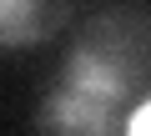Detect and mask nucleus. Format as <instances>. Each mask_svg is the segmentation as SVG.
Listing matches in <instances>:
<instances>
[{"label":"nucleus","instance_id":"obj_1","mask_svg":"<svg viewBox=\"0 0 151 136\" xmlns=\"http://www.w3.org/2000/svg\"><path fill=\"white\" fill-rule=\"evenodd\" d=\"M60 86L116 106V101H126V91H131V71H126L121 55H111V50H101V45H81V50H70Z\"/></svg>","mask_w":151,"mask_h":136},{"label":"nucleus","instance_id":"obj_2","mask_svg":"<svg viewBox=\"0 0 151 136\" xmlns=\"http://www.w3.org/2000/svg\"><path fill=\"white\" fill-rule=\"evenodd\" d=\"M40 126L50 131H70V136H106L116 131V106L111 101H96V96H81V91H50L45 106H40Z\"/></svg>","mask_w":151,"mask_h":136},{"label":"nucleus","instance_id":"obj_3","mask_svg":"<svg viewBox=\"0 0 151 136\" xmlns=\"http://www.w3.org/2000/svg\"><path fill=\"white\" fill-rule=\"evenodd\" d=\"M55 30V15H50V0H0V45H35Z\"/></svg>","mask_w":151,"mask_h":136},{"label":"nucleus","instance_id":"obj_4","mask_svg":"<svg viewBox=\"0 0 151 136\" xmlns=\"http://www.w3.org/2000/svg\"><path fill=\"white\" fill-rule=\"evenodd\" d=\"M116 126H121L126 136H151V101L141 96V101H136V106H131V111H126Z\"/></svg>","mask_w":151,"mask_h":136}]
</instances>
